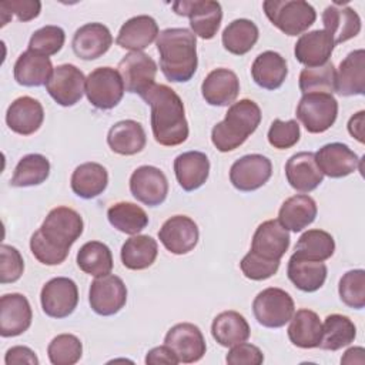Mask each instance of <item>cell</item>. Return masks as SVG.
<instances>
[{
	"label": "cell",
	"mask_w": 365,
	"mask_h": 365,
	"mask_svg": "<svg viewBox=\"0 0 365 365\" xmlns=\"http://www.w3.org/2000/svg\"><path fill=\"white\" fill-rule=\"evenodd\" d=\"M44 314L50 318H66L74 312L78 304V288L67 277H56L47 281L40 292Z\"/></svg>",
	"instance_id": "30bf717a"
},
{
	"label": "cell",
	"mask_w": 365,
	"mask_h": 365,
	"mask_svg": "<svg viewBox=\"0 0 365 365\" xmlns=\"http://www.w3.org/2000/svg\"><path fill=\"white\" fill-rule=\"evenodd\" d=\"M364 124H365V111L361 110L354 114L348 121V131L359 143H364Z\"/></svg>",
	"instance_id": "6f0895ef"
},
{
	"label": "cell",
	"mask_w": 365,
	"mask_h": 365,
	"mask_svg": "<svg viewBox=\"0 0 365 365\" xmlns=\"http://www.w3.org/2000/svg\"><path fill=\"white\" fill-rule=\"evenodd\" d=\"M158 245L150 235H133L121 247V262L125 268L140 271L151 267L157 258Z\"/></svg>",
	"instance_id": "74e56055"
},
{
	"label": "cell",
	"mask_w": 365,
	"mask_h": 365,
	"mask_svg": "<svg viewBox=\"0 0 365 365\" xmlns=\"http://www.w3.org/2000/svg\"><path fill=\"white\" fill-rule=\"evenodd\" d=\"M113 44V36L103 23H87L76 30L71 41L74 54L81 60H96Z\"/></svg>",
	"instance_id": "ffe728a7"
},
{
	"label": "cell",
	"mask_w": 365,
	"mask_h": 365,
	"mask_svg": "<svg viewBox=\"0 0 365 365\" xmlns=\"http://www.w3.org/2000/svg\"><path fill=\"white\" fill-rule=\"evenodd\" d=\"M108 222L118 231L137 235L148 225L147 212L137 204L133 202H115L107 210Z\"/></svg>",
	"instance_id": "60d3db41"
},
{
	"label": "cell",
	"mask_w": 365,
	"mask_h": 365,
	"mask_svg": "<svg viewBox=\"0 0 365 365\" xmlns=\"http://www.w3.org/2000/svg\"><path fill=\"white\" fill-rule=\"evenodd\" d=\"M252 312L258 324L265 328H281L294 315L295 305L292 297L275 287L258 292L252 301Z\"/></svg>",
	"instance_id": "52a82bcc"
},
{
	"label": "cell",
	"mask_w": 365,
	"mask_h": 365,
	"mask_svg": "<svg viewBox=\"0 0 365 365\" xmlns=\"http://www.w3.org/2000/svg\"><path fill=\"white\" fill-rule=\"evenodd\" d=\"M251 76L261 88L277 90L288 76L287 60L279 53L267 50L255 57L251 66Z\"/></svg>",
	"instance_id": "4dcf8cb0"
},
{
	"label": "cell",
	"mask_w": 365,
	"mask_h": 365,
	"mask_svg": "<svg viewBox=\"0 0 365 365\" xmlns=\"http://www.w3.org/2000/svg\"><path fill=\"white\" fill-rule=\"evenodd\" d=\"M66 41V33L58 26H44L36 30L29 41V50L43 54L54 56L57 54Z\"/></svg>",
	"instance_id": "c3c4849f"
},
{
	"label": "cell",
	"mask_w": 365,
	"mask_h": 365,
	"mask_svg": "<svg viewBox=\"0 0 365 365\" xmlns=\"http://www.w3.org/2000/svg\"><path fill=\"white\" fill-rule=\"evenodd\" d=\"M41 3L38 0H10L0 3V14H1V27L6 26L10 20L11 14L20 21H30L40 14Z\"/></svg>",
	"instance_id": "f5cc1de1"
},
{
	"label": "cell",
	"mask_w": 365,
	"mask_h": 365,
	"mask_svg": "<svg viewBox=\"0 0 365 365\" xmlns=\"http://www.w3.org/2000/svg\"><path fill=\"white\" fill-rule=\"evenodd\" d=\"M334 41L325 30H312L297 40L294 47L295 58L307 67H318L328 63L332 51Z\"/></svg>",
	"instance_id": "484cf974"
},
{
	"label": "cell",
	"mask_w": 365,
	"mask_h": 365,
	"mask_svg": "<svg viewBox=\"0 0 365 365\" xmlns=\"http://www.w3.org/2000/svg\"><path fill=\"white\" fill-rule=\"evenodd\" d=\"M53 64L47 56L24 51L14 63V80L24 87H40L48 81L53 74Z\"/></svg>",
	"instance_id": "1f68e13d"
},
{
	"label": "cell",
	"mask_w": 365,
	"mask_h": 365,
	"mask_svg": "<svg viewBox=\"0 0 365 365\" xmlns=\"http://www.w3.org/2000/svg\"><path fill=\"white\" fill-rule=\"evenodd\" d=\"M174 173L184 191H194L207 181L210 160L201 151L182 153L174 160Z\"/></svg>",
	"instance_id": "83f0119b"
},
{
	"label": "cell",
	"mask_w": 365,
	"mask_h": 365,
	"mask_svg": "<svg viewBox=\"0 0 365 365\" xmlns=\"http://www.w3.org/2000/svg\"><path fill=\"white\" fill-rule=\"evenodd\" d=\"M145 364H150V365H157V364L177 365L180 362H178L175 354L167 345H161V346H155V348H153L147 352Z\"/></svg>",
	"instance_id": "9f6ffc18"
},
{
	"label": "cell",
	"mask_w": 365,
	"mask_h": 365,
	"mask_svg": "<svg viewBox=\"0 0 365 365\" xmlns=\"http://www.w3.org/2000/svg\"><path fill=\"white\" fill-rule=\"evenodd\" d=\"M160 68L171 83H185L197 71V38L192 31L182 27L163 30L157 40Z\"/></svg>",
	"instance_id": "3957f363"
},
{
	"label": "cell",
	"mask_w": 365,
	"mask_h": 365,
	"mask_svg": "<svg viewBox=\"0 0 365 365\" xmlns=\"http://www.w3.org/2000/svg\"><path fill=\"white\" fill-rule=\"evenodd\" d=\"M50 174V163L41 154H27L16 165L11 187H33L44 182Z\"/></svg>",
	"instance_id": "ee69618b"
},
{
	"label": "cell",
	"mask_w": 365,
	"mask_h": 365,
	"mask_svg": "<svg viewBox=\"0 0 365 365\" xmlns=\"http://www.w3.org/2000/svg\"><path fill=\"white\" fill-rule=\"evenodd\" d=\"M315 161L324 175L342 178L352 174L361 160L346 144L329 143L315 153Z\"/></svg>",
	"instance_id": "44dd1931"
},
{
	"label": "cell",
	"mask_w": 365,
	"mask_h": 365,
	"mask_svg": "<svg viewBox=\"0 0 365 365\" xmlns=\"http://www.w3.org/2000/svg\"><path fill=\"white\" fill-rule=\"evenodd\" d=\"M240 268L244 277H247L248 279L264 281L271 278L274 274H277L279 268V261H265L250 251L241 259Z\"/></svg>",
	"instance_id": "816d5d0a"
},
{
	"label": "cell",
	"mask_w": 365,
	"mask_h": 365,
	"mask_svg": "<svg viewBox=\"0 0 365 365\" xmlns=\"http://www.w3.org/2000/svg\"><path fill=\"white\" fill-rule=\"evenodd\" d=\"M322 23L334 44H341L354 38L361 31L359 14L351 7H339L335 3L324 10Z\"/></svg>",
	"instance_id": "f1b7e54d"
},
{
	"label": "cell",
	"mask_w": 365,
	"mask_h": 365,
	"mask_svg": "<svg viewBox=\"0 0 365 365\" xmlns=\"http://www.w3.org/2000/svg\"><path fill=\"white\" fill-rule=\"evenodd\" d=\"M6 365H20V364H30V365H38V358L36 356L34 351H31L29 346L17 345L11 346L4 356Z\"/></svg>",
	"instance_id": "11a10c76"
},
{
	"label": "cell",
	"mask_w": 365,
	"mask_h": 365,
	"mask_svg": "<svg viewBox=\"0 0 365 365\" xmlns=\"http://www.w3.org/2000/svg\"><path fill=\"white\" fill-rule=\"evenodd\" d=\"M336 70L332 61L318 67H305L299 73V90L308 93H335Z\"/></svg>",
	"instance_id": "f6af8a7d"
},
{
	"label": "cell",
	"mask_w": 365,
	"mask_h": 365,
	"mask_svg": "<svg viewBox=\"0 0 365 365\" xmlns=\"http://www.w3.org/2000/svg\"><path fill=\"white\" fill-rule=\"evenodd\" d=\"M262 9L268 20L287 36L302 34L317 20L315 9L304 0H267Z\"/></svg>",
	"instance_id": "5b68a950"
},
{
	"label": "cell",
	"mask_w": 365,
	"mask_h": 365,
	"mask_svg": "<svg viewBox=\"0 0 365 365\" xmlns=\"http://www.w3.org/2000/svg\"><path fill=\"white\" fill-rule=\"evenodd\" d=\"M272 174L271 160L262 154H248L237 160L230 168L231 184L242 192L261 188Z\"/></svg>",
	"instance_id": "9a60e30c"
},
{
	"label": "cell",
	"mask_w": 365,
	"mask_h": 365,
	"mask_svg": "<svg viewBox=\"0 0 365 365\" xmlns=\"http://www.w3.org/2000/svg\"><path fill=\"white\" fill-rule=\"evenodd\" d=\"M124 88L143 97L154 84L157 74V63L143 51H131L125 54L117 67Z\"/></svg>",
	"instance_id": "8fae6325"
},
{
	"label": "cell",
	"mask_w": 365,
	"mask_h": 365,
	"mask_svg": "<svg viewBox=\"0 0 365 365\" xmlns=\"http://www.w3.org/2000/svg\"><path fill=\"white\" fill-rule=\"evenodd\" d=\"M301 137L299 125L295 120L282 121L279 118L274 120L268 130V143L278 150H287L294 147Z\"/></svg>",
	"instance_id": "681fc988"
},
{
	"label": "cell",
	"mask_w": 365,
	"mask_h": 365,
	"mask_svg": "<svg viewBox=\"0 0 365 365\" xmlns=\"http://www.w3.org/2000/svg\"><path fill=\"white\" fill-rule=\"evenodd\" d=\"M338 115V101L328 93L304 94L297 106V118L308 133L319 134L334 125Z\"/></svg>",
	"instance_id": "8992f818"
},
{
	"label": "cell",
	"mask_w": 365,
	"mask_h": 365,
	"mask_svg": "<svg viewBox=\"0 0 365 365\" xmlns=\"http://www.w3.org/2000/svg\"><path fill=\"white\" fill-rule=\"evenodd\" d=\"M201 93L210 106H231L238 97L240 80L232 70L215 68L204 78Z\"/></svg>",
	"instance_id": "cb8c5ba5"
},
{
	"label": "cell",
	"mask_w": 365,
	"mask_h": 365,
	"mask_svg": "<svg viewBox=\"0 0 365 365\" xmlns=\"http://www.w3.org/2000/svg\"><path fill=\"white\" fill-rule=\"evenodd\" d=\"M250 325L237 311H224L218 314L211 325L212 338L225 348H231L250 338Z\"/></svg>",
	"instance_id": "8d00e7d4"
},
{
	"label": "cell",
	"mask_w": 365,
	"mask_h": 365,
	"mask_svg": "<svg viewBox=\"0 0 365 365\" xmlns=\"http://www.w3.org/2000/svg\"><path fill=\"white\" fill-rule=\"evenodd\" d=\"M364 354L365 351L362 346L349 348L341 358V364H364Z\"/></svg>",
	"instance_id": "680465c9"
},
{
	"label": "cell",
	"mask_w": 365,
	"mask_h": 365,
	"mask_svg": "<svg viewBox=\"0 0 365 365\" xmlns=\"http://www.w3.org/2000/svg\"><path fill=\"white\" fill-rule=\"evenodd\" d=\"M130 191L137 201L148 207H157L167 198L168 181L160 168L141 165L130 177Z\"/></svg>",
	"instance_id": "2e32d148"
},
{
	"label": "cell",
	"mask_w": 365,
	"mask_h": 365,
	"mask_svg": "<svg viewBox=\"0 0 365 365\" xmlns=\"http://www.w3.org/2000/svg\"><path fill=\"white\" fill-rule=\"evenodd\" d=\"M78 268L93 277H103L113 269V255L110 248L100 241L86 242L77 252Z\"/></svg>",
	"instance_id": "b9f144b4"
},
{
	"label": "cell",
	"mask_w": 365,
	"mask_h": 365,
	"mask_svg": "<svg viewBox=\"0 0 365 365\" xmlns=\"http://www.w3.org/2000/svg\"><path fill=\"white\" fill-rule=\"evenodd\" d=\"M141 98L151 107V130L160 145L174 147L188 138L184 103L171 87L154 84Z\"/></svg>",
	"instance_id": "7a4b0ae2"
},
{
	"label": "cell",
	"mask_w": 365,
	"mask_h": 365,
	"mask_svg": "<svg viewBox=\"0 0 365 365\" xmlns=\"http://www.w3.org/2000/svg\"><path fill=\"white\" fill-rule=\"evenodd\" d=\"M287 274L289 281L298 289L304 292H315L324 285L328 268L324 261H312L292 254L288 261Z\"/></svg>",
	"instance_id": "836d02e7"
},
{
	"label": "cell",
	"mask_w": 365,
	"mask_h": 365,
	"mask_svg": "<svg viewBox=\"0 0 365 365\" xmlns=\"http://www.w3.org/2000/svg\"><path fill=\"white\" fill-rule=\"evenodd\" d=\"M164 345H167L175 354L178 362L182 364L200 361L207 351L202 332L191 322H181L171 327L165 334Z\"/></svg>",
	"instance_id": "5bb4252c"
},
{
	"label": "cell",
	"mask_w": 365,
	"mask_h": 365,
	"mask_svg": "<svg viewBox=\"0 0 365 365\" xmlns=\"http://www.w3.org/2000/svg\"><path fill=\"white\" fill-rule=\"evenodd\" d=\"M88 302L96 314L101 317L114 315L127 302L125 284L113 274L97 277L90 285Z\"/></svg>",
	"instance_id": "7c38bea8"
},
{
	"label": "cell",
	"mask_w": 365,
	"mask_h": 365,
	"mask_svg": "<svg viewBox=\"0 0 365 365\" xmlns=\"http://www.w3.org/2000/svg\"><path fill=\"white\" fill-rule=\"evenodd\" d=\"M355 336L356 327L346 315L331 314L322 324V334L318 346L325 351H338L354 342Z\"/></svg>",
	"instance_id": "f35d334b"
},
{
	"label": "cell",
	"mask_w": 365,
	"mask_h": 365,
	"mask_svg": "<svg viewBox=\"0 0 365 365\" xmlns=\"http://www.w3.org/2000/svg\"><path fill=\"white\" fill-rule=\"evenodd\" d=\"M285 175L289 185L298 192H311L324 180V174L315 161V153L311 151L291 155L285 164Z\"/></svg>",
	"instance_id": "7402d4cb"
},
{
	"label": "cell",
	"mask_w": 365,
	"mask_h": 365,
	"mask_svg": "<svg viewBox=\"0 0 365 365\" xmlns=\"http://www.w3.org/2000/svg\"><path fill=\"white\" fill-rule=\"evenodd\" d=\"M289 232L278 220L259 224L252 235L251 252L265 261H281L289 247Z\"/></svg>",
	"instance_id": "e0dca14e"
},
{
	"label": "cell",
	"mask_w": 365,
	"mask_h": 365,
	"mask_svg": "<svg viewBox=\"0 0 365 365\" xmlns=\"http://www.w3.org/2000/svg\"><path fill=\"white\" fill-rule=\"evenodd\" d=\"M83 218L76 210L56 207L31 235V254L44 265H58L68 257L70 248L83 234Z\"/></svg>",
	"instance_id": "6da1fadb"
},
{
	"label": "cell",
	"mask_w": 365,
	"mask_h": 365,
	"mask_svg": "<svg viewBox=\"0 0 365 365\" xmlns=\"http://www.w3.org/2000/svg\"><path fill=\"white\" fill-rule=\"evenodd\" d=\"M334 251L335 241L329 232L324 230H308L299 237L294 255L312 261H325L332 257Z\"/></svg>",
	"instance_id": "7bdbcfd3"
},
{
	"label": "cell",
	"mask_w": 365,
	"mask_h": 365,
	"mask_svg": "<svg viewBox=\"0 0 365 365\" xmlns=\"http://www.w3.org/2000/svg\"><path fill=\"white\" fill-rule=\"evenodd\" d=\"M0 282L1 284H9V282H16L23 271H24V262L21 258V254L19 252L17 248L1 244L0 247Z\"/></svg>",
	"instance_id": "f907efd6"
},
{
	"label": "cell",
	"mask_w": 365,
	"mask_h": 365,
	"mask_svg": "<svg viewBox=\"0 0 365 365\" xmlns=\"http://www.w3.org/2000/svg\"><path fill=\"white\" fill-rule=\"evenodd\" d=\"M73 192L84 200H91L104 192L108 184V173L98 163L80 164L71 174Z\"/></svg>",
	"instance_id": "e575fe53"
},
{
	"label": "cell",
	"mask_w": 365,
	"mask_h": 365,
	"mask_svg": "<svg viewBox=\"0 0 365 365\" xmlns=\"http://www.w3.org/2000/svg\"><path fill=\"white\" fill-rule=\"evenodd\" d=\"M225 361L230 365H259L264 362V355L258 346L248 342H240L231 346Z\"/></svg>",
	"instance_id": "db71d44e"
},
{
	"label": "cell",
	"mask_w": 365,
	"mask_h": 365,
	"mask_svg": "<svg viewBox=\"0 0 365 365\" xmlns=\"http://www.w3.org/2000/svg\"><path fill=\"white\" fill-rule=\"evenodd\" d=\"M173 10L178 16L190 19V27L194 36L204 40L212 38L222 20V9L212 0H180L173 3Z\"/></svg>",
	"instance_id": "9c48e42d"
},
{
	"label": "cell",
	"mask_w": 365,
	"mask_h": 365,
	"mask_svg": "<svg viewBox=\"0 0 365 365\" xmlns=\"http://www.w3.org/2000/svg\"><path fill=\"white\" fill-rule=\"evenodd\" d=\"M289 321L288 338L295 346L309 349L319 345L322 324L317 312L311 309H298Z\"/></svg>",
	"instance_id": "d590c367"
},
{
	"label": "cell",
	"mask_w": 365,
	"mask_h": 365,
	"mask_svg": "<svg viewBox=\"0 0 365 365\" xmlns=\"http://www.w3.org/2000/svg\"><path fill=\"white\" fill-rule=\"evenodd\" d=\"M161 244L175 255L192 251L198 242L200 231L194 220L187 215H174L168 218L158 231Z\"/></svg>",
	"instance_id": "ac0fdd59"
},
{
	"label": "cell",
	"mask_w": 365,
	"mask_h": 365,
	"mask_svg": "<svg viewBox=\"0 0 365 365\" xmlns=\"http://www.w3.org/2000/svg\"><path fill=\"white\" fill-rule=\"evenodd\" d=\"M341 301L354 309H362L365 307V271L351 269L345 272L338 285Z\"/></svg>",
	"instance_id": "7dc6e473"
},
{
	"label": "cell",
	"mask_w": 365,
	"mask_h": 365,
	"mask_svg": "<svg viewBox=\"0 0 365 365\" xmlns=\"http://www.w3.org/2000/svg\"><path fill=\"white\" fill-rule=\"evenodd\" d=\"M47 355L53 365H74L83 355V344L73 334H60L48 344Z\"/></svg>",
	"instance_id": "bcb514c9"
},
{
	"label": "cell",
	"mask_w": 365,
	"mask_h": 365,
	"mask_svg": "<svg viewBox=\"0 0 365 365\" xmlns=\"http://www.w3.org/2000/svg\"><path fill=\"white\" fill-rule=\"evenodd\" d=\"M157 21L147 14H140L128 19L120 29L115 43L131 51H141L147 48L158 37Z\"/></svg>",
	"instance_id": "4316f807"
},
{
	"label": "cell",
	"mask_w": 365,
	"mask_h": 365,
	"mask_svg": "<svg viewBox=\"0 0 365 365\" xmlns=\"http://www.w3.org/2000/svg\"><path fill=\"white\" fill-rule=\"evenodd\" d=\"M46 90L57 104L71 107L86 93V77L74 64H60L46 83Z\"/></svg>",
	"instance_id": "4fadbf2b"
},
{
	"label": "cell",
	"mask_w": 365,
	"mask_h": 365,
	"mask_svg": "<svg viewBox=\"0 0 365 365\" xmlns=\"http://www.w3.org/2000/svg\"><path fill=\"white\" fill-rule=\"evenodd\" d=\"M147 137L143 125L134 120L115 123L107 134V144L113 153L120 155H134L145 147Z\"/></svg>",
	"instance_id": "d6a6232c"
},
{
	"label": "cell",
	"mask_w": 365,
	"mask_h": 365,
	"mask_svg": "<svg viewBox=\"0 0 365 365\" xmlns=\"http://www.w3.org/2000/svg\"><path fill=\"white\" fill-rule=\"evenodd\" d=\"M261 110L252 100L242 98L228 107L225 118L217 123L211 131V141L221 153H228L242 145L258 128Z\"/></svg>",
	"instance_id": "277c9868"
},
{
	"label": "cell",
	"mask_w": 365,
	"mask_h": 365,
	"mask_svg": "<svg viewBox=\"0 0 365 365\" xmlns=\"http://www.w3.org/2000/svg\"><path fill=\"white\" fill-rule=\"evenodd\" d=\"M33 319L29 299L19 292L6 294L0 298V335L17 336L26 332Z\"/></svg>",
	"instance_id": "d6986e66"
},
{
	"label": "cell",
	"mask_w": 365,
	"mask_h": 365,
	"mask_svg": "<svg viewBox=\"0 0 365 365\" xmlns=\"http://www.w3.org/2000/svg\"><path fill=\"white\" fill-rule=\"evenodd\" d=\"M317 212V202L312 197L297 194L282 202L278 211V221L285 230L299 232L314 222Z\"/></svg>",
	"instance_id": "f546056e"
},
{
	"label": "cell",
	"mask_w": 365,
	"mask_h": 365,
	"mask_svg": "<svg viewBox=\"0 0 365 365\" xmlns=\"http://www.w3.org/2000/svg\"><path fill=\"white\" fill-rule=\"evenodd\" d=\"M124 91L123 78L113 67H98L86 78L87 100L98 110L114 108L121 101Z\"/></svg>",
	"instance_id": "ba28073f"
},
{
	"label": "cell",
	"mask_w": 365,
	"mask_h": 365,
	"mask_svg": "<svg viewBox=\"0 0 365 365\" xmlns=\"http://www.w3.org/2000/svg\"><path fill=\"white\" fill-rule=\"evenodd\" d=\"M44 110L38 100L23 96L16 98L7 108L6 123L9 128L20 135L34 134L43 124Z\"/></svg>",
	"instance_id": "603a6c76"
},
{
	"label": "cell",
	"mask_w": 365,
	"mask_h": 365,
	"mask_svg": "<svg viewBox=\"0 0 365 365\" xmlns=\"http://www.w3.org/2000/svg\"><path fill=\"white\" fill-rule=\"evenodd\" d=\"M335 93L349 96H364L365 93V50L351 51L339 64L335 80Z\"/></svg>",
	"instance_id": "d4e9b609"
},
{
	"label": "cell",
	"mask_w": 365,
	"mask_h": 365,
	"mask_svg": "<svg viewBox=\"0 0 365 365\" xmlns=\"http://www.w3.org/2000/svg\"><path fill=\"white\" fill-rule=\"evenodd\" d=\"M258 37L259 31L254 21L248 19H237L224 29L221 41L228 53L242 56L255 46Z\"/></svg>",
	"instance_id": "ab89813d"
}]
</instances>
